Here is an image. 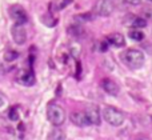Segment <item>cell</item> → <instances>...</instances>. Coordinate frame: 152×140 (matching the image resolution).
<instances>
[{
    "mask_svg": "<svg viewBox=\"0 0 152 140\" xmlns=\"http://www.w3.org/2000/svg\"><path fill=\"white\" fill-rule=\"evenodd\" d=\"M120 59L128 68L131 69H139L144 66L145 61V56L142 51L135 50V48H129L126 50L123 53L120 55Z\"/></svg>",
    "mask_w": 152,
    "mask_h": 140,
    "instance_id": "cell-1",
    "label": "cell"
},
{
    "mask_svg": "<svg viewBox=\"0 0 152 140\" xmlns=\"http://www.w3.org/2000/svg\"><path fill=\"white\" fill-rule=\"evenodd\" d=\"M11 34H12V39L16 44H24L27 42V31L23 24L15 23V26L11 28Z\"/></svg>",
    "mask_w": 152,
    "mask_h": 140,
    "instance_id": "cell-6",
    "label": "cell"
},
{
    "mask_svg": "<svg viewBox=\"0 0 152 140\" xmlns=\"http://www.w3.org/2000/svg\"><path fill=\"white\" fill-rule=\"evenodd\" d=\"M107 42L110 43L111 45L116 47V48H120V47H124V45H126V39H124V36L121 34H119V32H115V34L108 35Z\"/></svg>",
    "mask_w": 152,
    "mask_h": 140,
    "instance_id": "cell-10",
    "label": "cell"
},
{
    "mask_svg": "<svg viewBox=\"0 0 152 140\" xmlns=\"http://www.w3.org/2000/svg\"><path fill=\"white\" fill-rule=\"evenodd\" d=\"M100 87L103 88L104 92H107L111 96H118L119 92H120V87H119L118 83L113 82L112 79H108V77H104L100 82Z\"/></svg>",
    "mask_w": 152,
    "mask_h": 140,
    "instance_id": "cell-7",
    "label": "cell"
},
{
    "mask_svg": "<svg viewBox=\"0 0 152 140\" xmlns=\"http://www.w3.org/2000/svg\"><path fill=\"white\" fill-rule=\"evenodd\" d=\"M69 119H71V122L74 123L75 125H77V127H88V125H91V122L88 120L86 112L75 111L69 115Z\"/></svg>",
    "mask_w": 152,
    "mask_h": 140,
    "instance_id": "cell-8",
    "label": "cell"
},
{
    "mask_svg": "<svg viewBox=\"0 0 152 140\" xmlns=\"http://www.w3.org/2000/svg\"><path fill=\"white\" fill-rule=\"evenodd\" d=\"M143 13V18L145 20H152V7H144L142 11Z\"/></svg>",
    "mask_w": 152,
    "mask_h": 140,
    "instance_id": "cell-16",
    "label": "cell"
},
{
    "mask_svg": "<svg viewBox=\"0 0 152 140\" xmlns=\"http://www.w3.org/2000/svg\"><path fill=\"white\" fill-rule=\"evenodd\" d=\"M132 27L134 28H144V27H147V20L144 18H136L132 21Z\"/></svg>",
    "mask_w": 152,
    "mask_h": 140,
    "instance_id": "cell-15",
    "label": "cell"
},
{
    "mask_svg": "<svg viewBox=\"0 0 152 140\" xmlns=\"http://www.w3.org/2000/svg\"><path fill=\"white\" fill-rule=\"evenodd\" d=\"M94 11L99 16H110L113 12V4L111 3V0H96Z\"/></svg>",
    "mask_w": 152,
    "mask_h": 140,
    "instance_id": "cell-5",
    "label": "cell"
},
{
    "mask_svg": "<svg viewBox=\"0 0 152 140\" xmlns=\"http://www.w3.org/2000/svg\"><path fill=\"white\" fill-rule=\"evenodd\" d=\"M10 16L12 18V20L18 24H24L28 20V16H27V12L21 5L13 4L10 7Z\"/></svg>",
    "mask_w": 152,
    "mask_h": 140,
    "instance_id": "cell-4",
    "label": "cell"
},
{
    "mask_svg": "<svg viewBox=\"0 0 152 140\" xmlns=\"http://www.w3.org/2000/svg\"><path fill=\"white\" fill-rule=\"evenodd\" d=\"M18 107H12L11 108V111H10V119L11 120H13V122H16V120L19 119V116H18Z\"/></svg>",
    "mask_w": 152,
    "mask_h": 140,
    "instance_id": "cell-18",
    "label": "cell"
},
{
    "mask_svg": "<svg viewBox=\"0 0 152 140\" xmlns=\"http://www.w3.org/2000/svg\"><path fill=\"white\" fill-rule=\"evenodd\" d=\"M129 37H131L132 40L140 42V40L144 39V34H143L142 31H139V29H132V31H129Z\"/></svg>",
    "mask_w": 152,
    "mask_h": 140,
    "instance_id": "cell-14",
    "label": "cell"
},
{
    "mask_svg": "<svg viewBox=\"0 0 152 140\" xmlns=\"http://www.w3.org/2000/svg\"><path fill=\"white\" fill-rule=\"evenodd\" d=\"M124 1L131 4V5H139L140 3H142V0H124Z\"/></svg>",
    "mask_w": 152,
    "mask_h": 140,
    "instance_id": "cell-20",
    "label": "cell"
},
{
    "mask_svg": "<svg viewBox=\"0 0 152 140\" xmlns=\"http://www.w3.org/2000/svg\"><path fill=\"white\" fill-rule=\"evenodd\" d=\"M68 34L72 35V36H75V37H79L84 34V29L81 28L80 26H77V24H74V26H71L68 28Z\"/></svg>",
    "mask_w": 152,
    "mask_h": 140,
    "instance_id": "cell-13",
    "label": "cell"
},
{
    "mask_svg": "<svg viewBox=\"0 0 152 140\" xmlns=\"http://www.w3.org/2000/svg\"><path fill=\"white\" fill-rule=\"evenodd\" d=\"M150 1H152V0H150Z\"/></svg>",
    "mask_w": 152,
    "mask_h": 140,
    "instance_id": "cell-21",
    "label": "cell"
},
{
    "mask_svg": "<svg viewBox=\"0 0 152 140\" xmlns=\"http://www.w3.org/2000/svg\"><path fill=\"white\" fill-rule=\"evenodd\" d=\"M47 119L55 127H60L66 122V112L59 104L51 103L47 107Z\"/></svg>",
    "mask_w": 152,
    "mask_h": 140,
    "instance_id": "cell-2",
    "label": "cell"
},
{
    "mask_svg": "<svg viewBox=\"0 0 152 140\" xmlns=\"http://www.w3.org/2000/svg\"><path fill=\"white\" fill-rule=\"evenodd\" d=\"M86 115L88 120L91 122V125H99L100 124V111L96 106H89L86 109Z\"/></svg>",
    "mask_w": 152,
    "mask_h": 140,
    "instance_id": "cell-9",
    "label": "cell"
},
{
    "mask_svg": "<svg viewBox=\"0 0 152 140\" xmlns=\"http://www.w3.org/2000/svg\"><path fill=\"white\" fill-rule=\"evenodd\" d=\"M5 101H7V98H5V95L0 92V108H1V107L5 104Z\"/></svg>",
    "mask_w": 152,
    "mask_h": 140,
    "instance_id": "cell-19",
    "label": "cell"
},
{
    "mask_svg": "<svg viewBox=\"0 0 152 140\" xmlns=\"http://www.w3.org/2000/svg\"><path fill=\"white\" fill-rule=\"evenodd\" d=\"M48 140H66V133L56 127L50 132V135H48Z\"/></svg>",
    "mask_w": 152,
    "mask_h": 140,
    "instance_id": "cell-12",
    "label": "cell"
},
{
    "mask_svg": "<svg viewBox=\"0 0 152 140\" xmlns=\"http://www.w3.org/2000/svg\"><path fill=\"white\" fill-rule=\"evenodd\" d=\"M19 83L23 85H32L35 83V75L32 71H28L26 72V74L23 75V76H20V79H19Z\"/></svg>",
    "mask_w": 152,
    "mask_h": 140,
    "instance_id": "cell-11",
    "label": "cell"
},
{
    "mask_svg": "<svg viewBox=\"0 0 152 140\" xmlns=\"http://www.w3.org/2000/svg\"><path fill=\"white\" fill-rule=\"evenodd\" d=\"M4 58H5V60L7 61H12V60H15V59L18 58V53L13 52V51H8V52H5Z\"/></svg>",
    "mask_w": 152,
    "mask_h": 140,
    "instance_id": "cell-17",
    "label": "cell"
},
{
    "mask_svg": "<svg viewBox=\"0 0 152 140\" xmlns=\"http://www.w3.org/2000/svg\"><path fill=\"white\" fill-rule=\"evenodd\" d=\"M103 117L110 125L113 127H120L126 120V115L120 111V109L115 108V107H104L103 109Z\"/></svg>",
    "mask_w": 152,
    "mask_h": 140,
    "instance_id": "cell-3",
    "label": "cell"
}]
</instances>
